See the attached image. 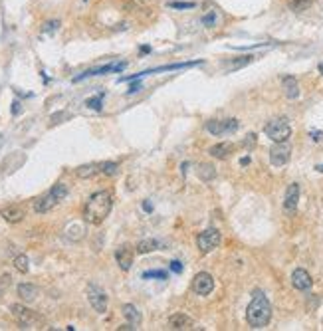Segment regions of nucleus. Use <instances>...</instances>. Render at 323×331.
I'll use <instances>...</instances> for the list:
<instances>
[{"mask_svg":"<svg viewBox=\"0 0 323 331\" xmlns=\"http://www.w3.org/2000/svg\"><path fill=\"white\" fill-rule=\"evenodd\" d=\"M115 260H117L119 268L123 272L131 270L133 266V250L129 246H121L117 248V252H115Z\"/></svg>","mask_w":323,"mask_h":331,"instance_id":"obj_15","label":"nucleus"},{"mask_svg":"<svg viewBox=\"0 0 323 331\" xmlns=\"http://www.w3.org/2000/svg\"><path fill=\"white\" fill-rule=\"evenodd\" d=\"M12 284V278L8 276V274H4L2 278H0V294L4 292V289H8V286Z\"/></svg>","mask_w":323,"mask_h":331,"instance_id":"obj_28","label":"nucleus"},{"mask_svg":"<svg viewBox=\"0 0 323 331\" xmlns=\"http://www.w3.org/2000/svg\"><path fill=\"white\" fill-rule=\"evenodd\" d=\"M288 6L294 12H304L311 6V0H288Z\"/></svg>","mask_w":323,"mask_h":331,"instance_id":"obj_23","label":"nucleus"},{"mask_svg":"<svg viewBox=\"0 0 323 331\" xmlns=\"http://www.w3.org/2000/svg\"><path fill=\"white\" fill-rule=\"evenodd\" d=\"M244 147H246V149H252V147H256V135H254V133H250V135L244 139Z\"/></svg>","mask_w":323,"mask_h":331,"instance_id":"obj_32","label":"nucleus"},{"mask_svg":"<svg viewBox=\"0 0 323 331\" xmlns=\"http://www.w3.org/2000/svg\"><path fill=\"white\" fill-rule=\"evenodd\" d=\"M264 133L274 143H281V141H288L290 135H292V127H290V123L286 117H276V119H272L270 123H266L264 127Z\"/></svg>","mask_w":323,"mask_h":331,"instance_id":"obj_4","label":"nucleus"},{"mask_svg":"<svg viewBox=\"0 0 323 331\" xmlns=\"http://www.w3.org/2000/svg\"><path fill=\"white\" fill-rule=\"evenodd\" d=\"M68 196V187L64 184V182H58V184H54L44 196H40V198H36V202H34V211L38 212V214H46V212H50L54 206H58L59 200H64Z\"/></svg>","mask_w":323,"mask_h":331,"instance_id":"obj_3","label":"nucleus"},{"mask_svg":"<svg viewBox=\"0 0 323 331\" xmlns=\"http://www.w3.org/2000/svg\"><path fill=\"white\" fill-rule=\"evenodd\" d=\"M157 248H159V242L153 240V238L137 242V252H139V254H149V252H153V250H157Z\"/></svg>","mask_w":323,"mask_h":331,"instance_id":"obj_21","label":"nucleus"},{"mask_svg":"<svg viewBox=\"0 0 323 331\" xmlns=\"http://www.w3.org/2000/svg\"><path fill=\"white\" fill-rule=\"evenodd\" d=\"M58 26H59L58 20H50V22H46L42 30H44V32H56V30H58Z\"/></svg>","mask_w":323,"mask_h":331,"instance_id":"obj_31","label":"nucleus"},{"mask_svg":"<svg viewBox=\"0 0 323 331\" xmlns=\"http://www.w3.org/2000/svg\"><path fill=\"white\" fill-rule=\"evenodd\" d=\"M18 296L22 301H34L38 296V287L34 284H20L18 286Z\"/></svg>","mask_w":323,"mask_h":331,"instance_id":"obj_18","label":"nucleus"},{"mask_svg":"<svg viewBox=\"0 0 323 331\" xmlns=\"http://www.w3.org/2000/svg\"><path fill=\"white\" fill-rule=\"evenodd\" d=\"M192 319L187 314H175V316L169 317V329H175V331H187V329H192Z\"/></svg>","mask_w":323,"mask_h":331,"instance_id":"obj_14","label":"nucleus"},{"mask_svg":"<svg viewBox=\"0 0 323 331\" xmlns=\"http://www.w3.org/2000/svg\"><path fill=\"white\" fill-rule=\"evenodd\" d=\"M171 270L176 272V274H178V272L183 270V266H180V262H176V260H175V262H171Z\"/></svg>","mask_w":323,"mask_h":331,"instance_id":"obj_34","label":"nucleus"},{"mask_svg":"<svg viewBox=\"0 0 323 331\" xmlns=\"http://www.w3.org/2000/svg\"><path fill=\"white\" fill-rule=\"evenodd\" d=\"M254 60V56H242V58H240V60H234V61H230V64H228V70H232V72H234V70H240V68H244V66H248L250 61Z\"/></svg>","mask_w":323,"mask_h":331,"instance_id":"obj_26","label":"nucleus"},{"mask_svg":"<svg viewBox=\"0 0 323 331\" xmlns=\"http://www.w3.org/2000/svg\"><path fill=\"white\" fill-rule=\"evenodd\" d=\"M292 157V147L281 141V143H276L272 149H270V163L274 167H284Z\"/></svg>","mask_w":323,"mask_h":331,"instance_id":"obj_8","label":"nucleus"},{"mask_svg":"<svg viewBox=\"0 0 323 331\" xmlns=\"http://www.w3.org/2000/svg\"><path fill=\"white\" fill-rule=\"evenodd\" d=\"M10 309H12V314H14V317L18 319V323H20L24 329H38V327L44 323V319L38 316V314H34L32 309L20 305V303L10 305Z\"/></svg>","mask_w":323,"mask_h":331,"instance_id":"obj_5","label":"nucleus"},{"mask_svg":"<svg viewBox=\"0 0 323 331\" xmlns=\"http://www.w3.org/2000/svg\"><path fill=\"white\" fill-rule=\"evenodd\" d=\"M198 177L203 179V181H212L214 177H216V169L212 165H200L198 167Z\"/></svg>","mask_w":323,"mask_h":331,"instance_id":"obj_22","label":"nucleus"},{"mask_svg":"<svg viewBox=\"0 0 323 331\" xmlns=\"http://www.w3.org/2000/svg\"><path fill=\"white\" fill-rule=\"evenodd\" d=\"M88 106L91 109H102V95L99 97H93V99H88Z\"/></svg>","mask_w":323,"mask_h":331,"instance_id":"obj_33","label":"nucleus"},{"mask_svg":"<svg viewBox=\"0 0 323 331\" xmlns=\"http://www.w3.org/2000/svg\"><path fill=\"white\" fill-rule=\"evenodd\" d=\"M143 2H147V0H143Z\"/></svg>","mask_w":323,"mask_h":331,"instance_id":"obj_40","label":"nucleus"},{"mask_svg":"<svg viewBox=\"0 0 323 331\" xmlns=\"http://www.w3.org/2000/svg\"><path fill=\"white\" fill-rule=\"evenodd\" d=\"M216 22H218V18H216V12L212 10V12H208L206 16H203V24H205L206 28H214L216 26Z\"/></svg>","mask_w":323,"mask_h":331,"instance_id":"obj_27","label":"nucleus"},{"mask_svg":"<svg viewBox=\"0 0 323 331\" xmlns=\"http://www.w3.org/2000/svg\"><path fill=\"white\" fill-rule=\"evenodd\" d=\"M315 169H317L319 173H323V165H317V167H315Z\"/></svg>","mask_w":323,"mask_h":331,"instance_id":"obj_38","label":"nucleus"},{"mask_svg":"<svg viewBox=\"0 0 323 331\" xmlns=\"http://www.w3.org/2000/svg\"><path fill=\"white\" fill-rule=\"evenodd\" d=\"M281 84H284V93H286V97L295 99V97L299 95V84H297V79H295V77H292V75H286Z\"/></svg>","mask_w":323,"mask_h":331,"instance_id":"obj_17","label":"nucleus"},{"mask_svg":"<svg viewBox=\"0 0 323 331\" xmlns=\"http://www.w3.org/2000/svg\"><path fill=\"white\" fill-rule=\"evenodd\" d=\"M121 312H123L125 319H127L131 325H135V327H137V325H141V319H143V317H141V312H139L133 303H125V305L121 307Z\"/></svg>","mask_w":323,"mask_h":331,"instance_id":"obj_16","label":"nucleus"},{"mask_svg":"<svg viewBox=\"0 0 323 331\" xmlns=\"http://www.w3.org/2000/svg\"><path fill=\"white\" fill-rule=\"evenodd\" d=\"M99 173V165H95V163H88V165H82L75 169V175L79 177V179H91V177H95Z\"/></svg>","mask_w":323,"mask_h":331,"instance_id":"obj_20","label":"nucleus"},{"mask_svg":"<svg viewBox=\"0 0 323 331\" xmlns=\"http://www.w3.org/2000/svg\"><path fill=\"white\" fill-rule=\"evenodd\" d=\"M191 287L196 296H208V294L214 289V278H212L208 272H198V274L192 278Z\"/></svg>","mask_w":323,"mask_h":331,"instance_id":"obj_7","label":"nucleus"},{"mask_svg":"<svg viewBox=\"0 0 323 331\" xmlns=\"http://www.w3.org/2000/svg\"><path fill=\"white\" fill-rule=\"evenodd\" d=\"M297 200H299V184L292 182L286 191V198H284V211L288 214H294L297 209Z\"/></svg>","mask_w":323,"mask_h":331,"instance_id":"obj_11","label":"nucleus"},{"mask_svg":"<svg viewBox=\"0 0 323 331\" xmlns=\"http://www.w3.org/2000/svg\"><path fill=\"white\" fill-rule=\"evenodd\" d=\"M232 151H234V145H232V143H218V145L210 147L208 153H210L212 157H216V159H226Z\"/></svg>","mask_w":323,"mask_h":331,"instance_id":"obj_19","label":"nucleus"},{"mask_svg":"<svg viewBox=\"0 0 323 331\" xmlns=\"http://www.w3.org/2000/svg\"><path fill=\"white\" fill-rule=\"evenodd\" d=\"M88 300L97 314H105L107 312V294L103 292L102 287L93 286V284L88 286Z\"/></svg>","mask_w":323,"mask_h":331,"instance_id":"obj_10","label":"nucleus"},{"mask_svg":"<svg viewBox=\"0 0 323 331\" xmlns=\"http://www.w3.org/2000/svg\"><path fill=\"white\" fill-rule=\"evenodd\" d=\"M14 268L18 272H22V274H26V272L30 270V262H28V258L24 256V254H20V256H16L14 258Z\"/></svg>","mask_w":323,"mask_h":331,"instance_id":"obj_25","label":"nucleus"},{"mask_svg":"<svg viewBox=\"0 0 323 331\" xmlns=\"http://www.w3.org/2000/svg\"><path fill=\"white\" fill-rule=\"evenodd\" d=\"M113 206V196L109 191H97L88 198L86 209H84V218L89 224H102L103 220L109 216Z\"/></svg>","mask_w":323,"mask_h":331,"instance_id":"obj_1","label":"nucleus"},{"mask_svg":"<svg viewBox=\"0 0 323 331\" xmlns=\"http://www.w3.org/2000/svg\"><path fill=\"white\" fill-rule=\"evenodd\" d=\"M240 163H242V165H248V163H250V157H244V159H242Z\"/></svg>","mask_w":323,"mask_h":331,"instance_id":"obj_37","label":"nucleus"},{"mask_svg":"<svg viewBox=\"0 0 323 331\" xmlns=\"http://www.w3.org/2000/svg\"><path fill=\"white\" fill-rule=\"evenodd\" d=\"M169 6H171V8H180V10H183V8H194L196 4H194V2H169Z\"/></svg>","mask_w":323,"mask_h":331,"instance_id":"obj_30","label":"nucleus"},{"mask_svg":"<svg viewBox=\"0 0 323 331\" xmlns=\"http://www.w3.org/2000/svg\"><path fill=\"white\" fill-rule=\"evenodd\" d=\"M292 286H294L295 289H299V292H308L309 287L313 286V280H311V276H309L306 270L297 268V270H294V274H292Z\"/></svg>","mask_w":323,"mask_h":331,"instance_id":"obj_12","label":"nucleus"},{"mask_svg":"<svg viewBox=\"0 0 323 331\" xmlns=\"http://www.w3.org/2000/svg\"><path fill=\"white\" fill-rule=\"evenodd\" d=\"M141 90V84H135V86H131V90H129V93H135V91Z\"/></svg>","mask_w":323,"mask_h":331,"instance_id":"obj_36","label":"nucleus"},{"mask_svg":"<svg viewBox=\"0 0 323 331\" xmlns=\"http://www.w3.org/2000/svg\"><path fill=\"white\" fill-rule=\"evenodd\" d=\"M311 137H313V141H321L323 133H321V131H313V133H311Z\"/></svg>","mask_w":323,"mask_h":331,"instance_id":"obj_35","label":"nucleus"},{"mask_svg":"<svg viewBox=\"0 0 323 331\" xmlns=\"http://www.w3.org/2000/svg\"><path fill=\"white\" fill-rule=\"evenodd\" d=\"M143 278L149 280V278H161V280H167V272H145L143 274Z\"/></svg>","mask_w":323,"mask_h":331,"instance_id":"obj_29","label":"nucleus"},{"mask_svg":"<svg viewBox=\"0 0 323 331\" xmlns=\"http://www.w3.org/2000/svg\"><path fill=\"white\" fill-rule=\"evenodd\" d=\"M220 240H222L220 230H216V228H208V230L200 232V234L196 236V248H198V252H200V254H208V252H212L214 248H218Z\"/></svg>","mask_w":323,"mask_h":331,"instance_id":"obj_6","label":"nucleus"},{"mask_svg":"<svg viewBox=\"0 0 323 331\" xmlns=\"http://www.w3.org/2000/svg\"><path fill=\"white\" fill-rule=\"evenodd\" d=\"M319 72H321V75H323V64H319Z\"/></svg>","mask_w":323,"mask_h":331,"instance_id":"obj_39","label":"nucleus"},{"mask_svg":"<svg viewBox=\"0 0 323 331\" xmlns=\"http://www.w3.org/2000/svg\"><path fill=\"white\" fill-rule=\"evenodd\" d=\"M0 216H2L6 222L16 224V222H20V220L26 216V212H24L22 206H18V204H10V206H4V209L0 211Z\"/></svg>","mask_w":323,"mask_h":331,"instance_id":"obj_13","label":"nucleus"},{"mask_svg":"<svg viewBox=\"0 0 323 331\" xmlns=\"http://www.w3.org/2000/svg\"><path fill=\"white\" fill-rule=\"evenodd\" d=\"M99 173L107 175V177H115V175L119 173V167H117V163L105 161V163H102V165H99Z\"/></svg>","mask_w":323,"mask_h":331,"instance_id":"obj_24","label":"nucleus"},{"mask_svg":"<svg viewBox=\"0 0 323 331\" xmlns=\"http://www.w3.org/2000/svg\"><path fill=\"white\" fill-rule=\"evenodd\" d=\"M270 319H272V305H270V301L264 294L256 292L254 300L250 301L248 309H246V321H248L250 327L262 329L270 323Z\"/></svg>","mask_w":323,"mask_h":331,"instance_id":"obj_2","label":"nucleus"},{"mask_svg":"<svg viewBox=\"0 0 323 331\" xmlns=\"http://www.w3.org/2000/svg\"><path fill=\"white\" fill-rule=\"evenodd\" d=\"M238 129V119H212L206 123V131L210 135H224V133H234Z\"/></svg>","mask_w":323,"mask_h":331,"instance_id":"obj_9","label":"nucleus"}]
</instances>
